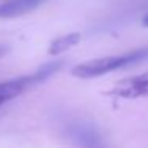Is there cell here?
I'll use <instances>...</instances> for the list:
<instances>
[{"instance_id": "obj_8", "label": "cell", "mask_w": 148, "mask_h": 148, "mask_svg": "<svg viewBox=\"0 0 148 148\" xmlns=\"http://www.w3.org/2000/svg\"><path fill=\"white\" fill-rule=\"evenodd\" d=\"M3 2H8V0H0V3H3Z\"/></svg>"}, {"instance_id": "obj_1", "label": "cell", "mask_w": 148, "mask_h": 148, "mask_svg": "<svg viewBox=\"0 0 148 148\" xmlns=\"http://www.w3.org/2000/svg\"><path fill=\"white\" fill-rule=\"evenodd\" d=\"M147 61H148V46H145V48H138L129 53H123V54L103 56V58H96L91 59V61L81 62V64L75 65L72 69V75L75 78H81V80H91V78L102 77V75H107L110 72L132 67V65L142 64V62Z\"/></svg>"}, {"instance_id": "obj_2", "label": "cell", "mask_w": 148, "mask_h": 148, "mask_svg": "<svg viewBox=\"0 0 148 148\" xmlns=\"http://www.w3.org/2000/svg\"><path fill=\"white\" fill-rule=\"evenodd\" d=\"M61 67H62V61L49 62V64H45L43 67H40L37 72H34L32 75H26V77L13 78V80H7V81H0V107L5 105L10 100L16 99L18 96L26 92L32 86L48 80Z\"/></svg>"}, {"instance_id": "obj_7", "label": "cell", "mask_w": 148, "mask_h": 148, "mask_svg": "<svg viewBox=\"0 0 148 148\" xmlns=\"http://www.w3.org/2000/svg\"><path fill=\"white\" fill-rule=\"evenodd\" d=\"M143 24H145V26H148V14L143 18Z\"/></svg>"}, {"instance_id": "obj_4", "label": "cell", "mask_w": 148, "mask_h": 148, "mask_svg": "<svg viewBox=\"0 0 148 148\" xmlns=\"http://www.w3.org/2000/svg\"><path fill=\"white\" fill-rule=\"evenodd\" d=\"M45 0H8L0 3V18H18L38 8Z\"/></svg>"}, {"instance_id": "obj_3", "label": "cell", "mask_w": 148, "mask_h": 148, "mask_svg": "<svg viewBox=\"0 0 148 148\" xmlns=\"http://www.w3.org/2000/svg\"><path fill=\"white\" fill-rule=\"evenodd\" d=\"M110 96L118 99H138L148 97V72L135 77H129L119 80L112 89L108 91Z\"/></svg>"}, {"instance_id": "obj_6", "label": "cell", "mask_w": 148, "mask_h": 148, "mask_svg": "<svg viewBox=\"0 0 148 148\" xmlns=\"http://www.w3.org/2000/svg\"><path fill=\"white\" fill-rule=\"evenodd\" d=\"M7 51H8V48H7V46L0 45V59H2V58H3L5 54H7Z\"/></svg>"}, {"instance_id": "obj_5", "label": "cell", "mask_w": 148, "mask_h": 148, "mask_svg": "<svg viewBox=\"0 0 148 148\" xmlns=\"http://www.w3.org/2000/svg\"><path fill=\"white\" fill-rule=\"evenodd\" d=\"M81 40V34L78 32H70V34H65V35L61 37H56L48 46V54L49 56H58L64 51H69L70 48L77 46Z\"/></svg>"}]
</instances>
